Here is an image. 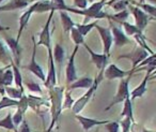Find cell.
<instances>
[{"instance_id":"cell-1","label":"cell","mask_w":156,"mask_h":132,"mask_svg":"<svg viewBox=\"0 0 156 132\" xmlns=\"http://www.w3.org/2000/svg\"><path fill=\"white\" fill-rule=\"evenodd\" d=\"M64 87L55 86L54 88L49 89V99H50V115H51V120H50L49 127L46 132H51L52 128L58 123L59 117L62 113V101L63 96H64Z\"/></svg>"},{"instance_id":"cell-2","label":"cell","mask_w":156,"mask_h":132,"mask_svg":"<svg viewBox=\"0 0 156 132\" xmlns=\"http://www.w3.org/2000/svg\"><path fill=\"white\" fill-rule=\"evenodd\" d=\"M103 74H104V70H103V71H98V76H96V78L93 81V85H92L89 89H87V92H86L85 95L81 96L79 99H77L74 102L73 106H72V111H73V113L75 115H79V113L83 110V107L89 103L91 98L94 96V92L98 90V85H100V83L102 82L103 78H104Z\"/></svg>"},{"instance_id":"cell-3","label":"cell","mask_w":156,"mask_h":132,"mask_svg":"<svg viewBox=\"0 0 156 132\" xmlns=\"http://www.w3.org/2000/svg\"><path fill=\"white\" fill-rule=\"evenodd\" d=\"M130 77H132V74H129L128 76H125V77L122 78V80H120L117 93H115L112 101H111L110 103L108 104V106L105 108V111H108L109 108H111L113 105H115V104H118V103H123L124 100L127 97H129V87H128V85H129Z\"/></svg>"},{"instance_id":"cell-4","label":"cell","mask_w":156,"mask_h":132,"mask_svg":"<svg viewBox=\"0 0 156 132\" xmlns=\"http://www.w3.org/2000/svg\"><path fill=\"white\" fill-rule=\"evenodd\" d=\"M104 6H105V1H103V0L93 2L89 8H87L85 10H80V15H83L87 18H96V20H101V18H104V17L110 18L109 14L103 12V7Z\"/></svg>"},{"instance_id":"cell-5","label":"cell","mask_w":156,"mask_h":132,"mask_svg":"<svg viewBox=\"0 0 156 132\" xmlns=\"http://www.w3.org/2000/svg\"><path fill=\"white\" fill-rule=\"evenodd\" d=\"M128 9H129V11L132 12L133 15H134L135 23H136L135 26H136V28L138 29L139 31H141V32H143V30L147 28L150 21L151 20L154 21V18H152L151 16H149L147 13H144L142 10H140L137 7H134V6H132L130 3H129V6H128Z\"/></svg>"},{"instance_id":"cell-6","label":"cell","mask_w":156,"mask_h":132,"mask_svg":"<svg viewBox=\"0 0 156 132\" xmlns=\"http://www.w3.org/2000/svg\"><path fill=\"white\" fill-rule=\"evenodd\" d=\"M155 67H156V66H151V67H147V73H145L143 80L141 81V83L134 89V90L132 91V92H129V98H130V100H132V101L134 99H137V98H142L143 95L147 92V81H149L150 78L154 75V73H155V72H154V71H155Z\"/></svg>"},{"instance_id":"cell-7","label":"cell","mask_w":156,"mask_h":132,"mask_svg":"<svg viewBox=\"0 0 156 132\" xmlns=\"http://www.w3.org/2000/svg\"><path fill=\"white\" fill-rule=\"evenodd\" d=\"M48 51V72L47 75L45 77V84L46 88L49 89L54 88L55 86H57V72H56V65L54 62V57H52V50H47Z\"/></svg>"},{"instance_id":"cell-8","label":"cell","mask_w":156,"mask_h":132,"mask_svg":"<svg viewBox=\"0 0 156 132\" xmlns=\"http://www.w3.org/2000/svg\"><path fill=\"white\" fill-rule=\"evenodd\" d=\"M55 11L49 12V16L47 18V22H46L45 26L43 27V30L40 33L39 41L37 42V46H45L47 50L51 48V35H50V23H51L52 16H54Z\"/></svg>"},{"instance_id":"cell-9","label":"cell","mask_w":156,"mask_h":132,"mask_svg":"<svg viewBox=\"0 0 156 132\" xmlns=\"http://www.w3.org/2000/svg\"><path fill=\"white\" fill-rule=\"evenodd\" d=\"M32 42H33V50H32V56H31L30 63L28 66H25V69L30 71L31 73L34 74L37 77H39L41 81L45 82V73H44L42 67L37 62V59H35V54H37V42H35L34 37H32Z\"/></svg>"},{"instance_id":"cell-10","label":"cell","mask_w":156,"mask_h":132,"mask_svg":"<svg viewBox=\"0 0 156 132\" xmlns=\"http://www.w3.org/2000/svg\"><path fill=\"white\" fill-rule=\"evenodd\" d=\"M96 30L98 31L100 33V37L102 39L103 42V51L104 53L103 54L107 55V56H110V50H111V46H112L113 42H112V36H111V31L110 28H106V27H102L100 25L96 24L95 27Z\"/></svg>"},{"instance_id":"cell-11","label":"cell","mask_w":156,"mask_h":132,"mask_svg":"<svg viewBox=\"0 0 156 132\" xmlns=\"http://www.w3.org/2000/svg\"><path fill=\"white\" fill-rule=\"evenodd\" d=\"M78 47H79V46L75 45L73 53H72V55L69 58V61H67L66 68H65V77H66L67 86L71 85L72 83H74L78 78L77 72H76V68H75V56L78 52Z\"/></svg>"},{"instance_id":"cell-12","label":"cell","mask_w":156,"mask_h":132,"mask_svg":"<svg viewBox=\"0 0 156 132\" xmlns=\"http://www.w3.org/2000/svg\"><path fill=\"white\" fill-rule=\"evenodd\" d=\"M147 56H149V53H147V51L143 50V48L140 47V46H137V47H135V50L133 51L132 53L126 54V55H121L120 58L130 59V60H132V63H133V69L130 70V71H133V70H134L141 61L144 60Z\"/></svg>"},{"instance_id":"cell-13","label":"cell","mask_w":156,"mask_h":132,"mask_svg":"<svg viewBox=\"0 0 156 132\" xmlns=\"http://www.w3.org/2000/svg\"><path fill=\"white\" fill-rule=\"evenodd\" d=\"M127 74H129V72L124 71V70L120 69L117 65L115 63H110L108 65L104 70V78H107V80L111 81V80H122V78L125 77Z\"/></svg>"},{"instance_id":"cell-14","label":"cell","mask_w":156,"mask_h":132,"mask_svg":"<svg viewBox=\"0 0 156 132\" xmlns=\"http://www.w3.org/2000/svg\"><path fill=\"white\" fill-rule=\"evenodd\" d=\"M109 23H110V31H111V36H112V42H115V45L118 46V47H122V46L129 44L130 43L129 39H128L127 36L122 31V29L115 26L111 21Z\"/></svg>"},{"instance_id":"cell-15","label":"cell","mask_w":156,"mask_h":132,"mask_svg":"<svg viewBox=\"0 0 156 132\" xmlns=\"http://www.w3.org/2000/svg\"><path fill=\"white\" fill-rule=\"evenodd\" d=\"M83 45L85 46L86 50L89 52L90 56H91V60H92V62L95 65L96 69H98V71H103V70H105V68H106L107 65H108L109 57L105 54H98V53H95L94 51H92L86 43H83Z\"/></svg>"},{"instance_id":"cell-16","label":"cell","mask_w":156,"mask_h":132,"mask_svg":"<svg viewBox=\"0 0 156 132\" xmlns=\"http://www.w3.org/2000/svg\"><path fill=\"white\" fill-rule=\"evenodd\" d=\"M5 42L7 45L9 46L10 51H11V56L13 59V62L15 63L17 67L20 66V59H22V46H20V42H17L13 38H5Z\"/></svg>"},{"instance_id":"cell-17","label":"cell","mask_w":156,"mask_h":132,"mask_svg":"<svg viewBox=\"0 0 156 132\" xmlns=\"http://www.w3.org/2000/svg\"><path fill=\"white\" fill-rule=\"evenodd\" d=\"M76 119L79 121V123L81 125V127H83V129L85 131H89L90 129H92L93 127H96V126L106 125L109 121V120H100V119L89 118V117L83 116V115H76Z\"/></svg>"},{"instance_id":"cell-18","label":"cell","mask_w":156,"mask_h":132,"mask_svg":"<svg viewBox=\"0 0 156 132\" xmlns=\"http://www.w3.org/2000/svg\"><path fill=\"white\" fill-rule=\"evenodd\" d=\"M93 78L91 76H83L80 78H77L74 83L67 86V90L72 91L75 89H89L93 85Z\"/></svg>"},{"instance_id":"cell-19","label":"cell","mask_w":156,"mask_h":132,"mask_svg":"<svg viewBox=\"0 0 156 132\" xmlns=\"http://www.w3.org/2000/svg\"><path fill=\"white\" fill-rule=\"evenodd\" d=\"M30 5L29 0H11L10 2L5 5L0 6V12H9L14 11V10H22L27 8Z\"/></svg>"},{"instance_id":"cell-20","label":"cell","mask_w":156,"mask_h":132,"mask_svg":"<svg viewBox=\"0 0 156 132\" xmlns=\"http://www.w3.org/2000/svg\"><path fill=\"white\" fill-rule=\"evenodd\" d=\"M27 100H28V107H31L34 112L39 113L41 111L42 106H49V103L46 102V100L43 97H37V96L28 95L27 96Z\"/></svg>"},{"instance_id":"cell-21","label":"cell","mask_w":156,"mask_h":132,"mask_svg":"<svg viewBox=\"0 0 156 132\" xmlns=\"http://www.w3.org/2000/svg\"><path fill=\"white\" fill-rule=\"evenodd\" d=\"M29 7L32 10L33 13H44V12L54 11L50 0H41V1L32 3V5L29 6Z\"/></svg>"},{"instance_id":"cell-22","label":"cell","mask_w":156,"mask_h":132,"mask_svg":"<svg viewBox=\"0 0 156 132\" xmlns=\"http://www.w3.org/2000/svg\"><path fill=\"white\" fill-rule=\"evenodd\" d=\"M32 14H33L32 10H31L30 7H29L28 10H26V11L24 12V14L20 17V29H18L17 37H16V39H15L17 42H20V37H22L23 31L25 30L26 26L28 25V23H29V21H30V17H31Z\"/></svg>"},{"instance_id":"cell-23","label":"cell","mask_w":156,"mask_h":132,"mask_svg":"<svg viewBox=\"0 0 156 132\" xmlns=\"http://www.w3.org/2000/svg\"><path fill=\"white\" fill-rule=\"evenodd\" d=\"M52 57H54L55 65H58L59 68L62 67V63L64 62V59H65V51L59 43L55 44Z\"/></svg>"},{"instance_id":"cell-24","label":"cell","mask_w":156,"mask_h":132,"mask_svg":"<svg viewBox=\"0 0 156 132\" xmlns=\"http://www.w3.org/2000/svg\"><path fill=\"white\" fill-rule=\"evenodd\" d=\"M60 13V17H61V23H62V28L66 35H69L71 29L73 27H75L76 23L73 22V20L71 18V16L69 15V13L65 11H59Z\"/></svg>"},{"instance_id":"cell-25","label":"cell","mask_w":156,"mask_h":132,"mask_svg":"<svg viewBox=\"0 0 156 132\" xmlns=\"http://www.w3.org/2000/svg\"><path fill=\"white\" fill-rule=\"evenodd\" d=\"M13 60L11 56V53L7 48L2 41H0V62L5 66H9L10 62Z\"/></svg>"},{"instance_id":"cell-26","label":"cell","mask_w":156,"mask_h":132,"mask_svg":"<svg viewBox=\"0 0 156 132\" xmlns=\"http://www.w3.org/2000/svg\"><path fill=\"white\" fill-rule=\"evenodd\" d=\"M11 65V68H12V71H13V77H14V83H15V86L17 88L22 89L24 90V85H23V77H22V73L20 71V67L15 65L13 62V60L10 62Z\"/></svg>"},{"instance_id":"cell-27","label":"cell","mask_w":156,"mask_h":132,"mask_svg":"<svg viewBox=\"0 0 156 132\" xmlns=\"http://www.w3.org/2000/svg\"><path fill=\"white\" fill-rule=\"evenodd\" d=\"M121 117H128L134 120V112H133V101L127 97L123 102V110L121 112Z\"/></svg>"},{"instance_id":"cell-28","label":"cell","mask_w":156,"mask_h":132,"mask_svg":"<svg viewBox=\"0 0 156 132\" xmlns=\"http://www.w3.org/2000/svg\"><path fill=\"white\" fill-rule=\"evenodd\" d=\"M129 3H134L137 8H139L140 10H142L144 13H147L149 16H151L152 18L155 20L156 18V8L155 6L149 5V3H139V2H132L129 1Z\"/></svg>"},{"instance_id":"cell-29","label":"cell","mask_w":156,"mask_h":132,"mask_svg":"<svg viewBox=\"0 0 156 132\" xmlns=\"http://www.w3.org/2000/svg\"><path fill=\"white\" fill-rule=\"evenodd\" d=\"M5 92L7 97H9L10 99H13V100H20L22 98V96L24 95V90L17 88V87H12V86L5 87Z\"/></svg>"},{"instance_id":"cell-30","label":"cell","mask_w":156,"mask_h":132,"mask_svg":"<svg viewBox=\"0 0 156 132\" xmlns=\"http://www.w3.org/2000/svg\"><path fill=\"white\" fill-rule=\"evenodd\" d=\"M14 82V77H13V71L11 69V65L5 70L3 72V75H2V84L5 87L7 86H12Z\"/></svg>"},{"instance_id":"cell-31","label":"cell","mask_w":156,"mask_h":132,"mask_svg":"<svg viewBox=\"0 0 156 132\" xmlns=\"http://www.w3.org/2000/svg\"><path fill=\"white\" fill-rule=\"evenodd\" d=\"M96 24H98V22H92V23H89V24H76L75 27L77 28V30L81 33V36L85 38V36H87L88 33L95 27Z\"/></svg>"},{"instance_id":"cell-32","label":"cell","mask_w":156,"mask_h":132,"mask_svg":"<svg viewBox=\"0 0 156 132\" xmlns=\"http://www.w3.org/2000/svg\"><path fill=\"white\" fill-rule=\"evenodd\" d=\"M0 128H5L7 130H10V131H14V132H17L13 125V121H12V115L8 114L5 118H2L0 120Z\"/></svg>"},{"instance_id":"cell-33","label":"cell","mask_w":156,"mask_h":132,"mask_svg":"<svg viewBox=\"0 0 156 132\" xmlns=\"http://www.w3.org/2000/svg\"><path fill=\"white\" fill-rule=\"evenodd\" d=\"M17 102L18 100L10 99L7 96H3V97H1V100H0V111L7 107H16Z\"/></svg>"},{"instance_id":"cell-34","label":"cell","mask_w":156,"mask_h":132,"mask_svg":"<svg viewBox=\"0 0 156 132\" xmlns=\"http://www.w3.org/2000/svg\"><path fill=\"white\" fill-rule=\"evenodd\" d=\"M69 32H71L72 40H73V42L75 43V45L79 46L80 44L85 43V39H83V37L81 36V33L77 30V28H76V27H73Z\"/></svg>"},{"instance_id":"cell-35","label":"cell","mask_w":156,"mask_h":132,"mask_svg":"<svg viewBox=\"0 0 156 132\" xmlns=\"http://www.w3.org/2000/svg\"><path fill=\"white\" fill-rule=\"evenodd\" d=\"M54 11H65L69 12V7L65 3L64 0H50Z\"/></svg>"},{"instance_id":"cell-36","label":"cell","mask_w":156,"mask_h":132,"mask_svg":"<svg viewBox=\"0 0 156 132\" xmlns=\"http://www.w3.org/2000/svg\"><path fill=\"white\" fill-rule=\"evenodd\" d=\"M74 102H75V100L72 98L71 91H69V90L64 91V96H63V101H62V111L72 108Z\"/></svg>"},{"instance_id":"cell-37","label":"cell","mask_w":156,"mask_h":132,"mask_svg":"<svg viewBox=\"0 0 156 132\" xmlns=\"http://www.w3.org/2000/svg\"><path fill=\"white\" fill-rule=\"evenodd\" d=\"M120 24L124 27V30H125V32H124V33H125L127 37H134L136 33L141 32V31H139L138 29L136 28V26H135V25H132V24H129V23H127V22H121Z\"/></svg>"},{"instance_id":"cell-38","label":"cell","mask_w":156,"mask_h":132,"mask_svg":"<svg viewBox=\"0 0 156 132\" xmlns=\"http://www.w3.org/2000/svg\"><path fill=\"white\" fill-rule=\"evenodd\" d=\"M128 6H129V1H128V0H119V1L113 2L112 5H111V7H112V9L118 13V12L127 10Z\"/></svg>"},{"instance_id":"cell-39","label":"cell","mask_w":156,"mask_h":132,"mask_svg":"<svg viewBox=\"0 0 156 132\" xmlns=\"http://www.w3.org/2000/svg\"><path fill=\"white\" fill-rule=\"evenodd\" d=\"M128 16H129V11L128 10H124V11H121V12H118V13H115V15H110V18L109 20H113L115 21V22H125L126 20L128 18Z\"/></svg>"},{"instance_id":"cell-40","label":"cell","mask_w":156,"mask_h":132,"mask_svg":"<svg viewBox=\"0 0 156 132\" xmlns=\"http://www.w3.org/2000/svg\"><path fill=\"white\" fill-rule=\"evenodd\" d=\"M16 107H17V110L20 111L24 115H25V113H26V111L28 110V100H27V96L25 95V93L22 96V98L18 100Z\"/></svg>"},{"instance_id":"cell-41","label":"cell","mask_w":156,"mask_h":132,"mask_svg":"<svg viewBox=\"0 0 156 132\" xmlns=\"http://www.w3.org/2000/svg\"><path fill=\"white\" fill-rule=\"evenodd\" d=\"M23 120H24V114H23L20 111L16 110V112L12 115V121H13V125H14V127H15L16 131H17L18 126L22 123Z\"/></svg>"},{"instance_id":"cell-42","label":"cell","mask_w":156,"mask_h":132,"mask_svg":"<svg viewBox=\"0 0 156 132\" xmlns=\"http://www.w3.org/2000/svg\"><path fill=\"white\" fill-rule=\"evenodd\" d=\"M134 123V120L128 117H124V119H122L120 121V127L122 128V132H129L130 131V127H132V123Z\"/></svg>"},{"instance_id":"cell-43","label":"cell","mask_w":156,"mask_h":132,"mask_svg":"<svg viewBox=\"0 0 156 132\" xmlns=\"http://www.w3.org/2000/svg\"><path fill=\"white\" fill-rule=\"evenodd\" d=\"M26 87L31 91V92L39 93V95H42V93H43V90H42L41 86L34 82H26Z\"/></svg>"},{"instance_id":"cell-44","label":"cell","mask_w":156,"mask_h":132,"mask_svg":"<svg viewBox=\"0 0 156 132\" xmlns=\"http://www.w3.org/2000/svg\"><path fill=\"white\" fill-rule=\"evenodd\" d=\"M104 126L108 132H119L120 130V125L118 121H108Z\"/></svg>"},{"instance_id":"cell-45","label":"cell","mask_w":156,"mask_h":132,"mask_svg":"<svg viewBox=\"0 0 156 132\" xmlns=\"http://www.w3.org/2000/svg\"><path fill=\"white\" fill-rule=\"evenodd\" d=\"M9 66H5V67H3V68H0V95H1V97L5 96V86H3V84H2V75H3V72H5V70L7 69Z\"/></svg>"},{"instance_id":"cell-46","label":"cell","mask_w":156,"mask_h":132,"mask_svg":"<svg viewBox=\"0 0 156 132\" xmlns=\"http://www.w3.org/2000/svg\"><path fill=\"white\" fill-rule=\"evenodd\" d=\"M74 6L76 8H79V10H85L88 8L87 0H74Z\"/></svg>"},{"instance_id":"cell-47","label":"cell","mask_w":156,"mask_h":132,"mask_svg":"<svg viewBox=\"0 0 156 132\" xmlns=\"http://www.w3.org/2000/svg\"><path fill=\"white\" fill-rule=\"evenodd\" d=\"M17 132H31L30 128H29L28 123H27V121L25 120V119L22 121V123H20V125L18 126Z\"/></svg>"},{"instance_id":"cell-48","label":"cell","mask_w":156,"mask_h":132,"mask_svg":"<svg viewBox=\"0 0 156 132\" xmlns=\"http://www.w3.org/2000/svg\"><path fill=\"white\" fill-rule=\"evenodd\" d=\"M142 132H155V131H154V130H149V129H145V128H143Z\"/></svg>"},{"instance_id":"cell-49","label":"cell","mask_w":156,"mask_h":132,"mask_svg":"<svg viewBox=\"0 0 156 132\" xmlns=\"http://www.w3.org/2000/svg\"><path fill=\"white\" fill-rule=\"evenodd\" d=\"M37 1H41V0H29V3H34L37 2Z\"/></svg>"},{"instance_id":"cell-50","label":"cell","mask_w":156,"mask_h":132,"mask_svg":"<svg viewBox=\"0 0 156 132\" xmlns=\"http://www.w3.org/2000/svg\"><path fill=\"white\" fill-rule=\"evenodd\" d=\"M150 2L152 3V6H155L156 5V0H150Z\"/></svg>"},{"instance_id":"cell-51","label":"cell","mask_w":156,"mask_h":132,"mask_svg":"<svg viewBox=\"0 0 156 132\" xmlns=\"http://www.w3.org/2000/svg\"><path fill=\"white\" fill-rule=\"evenodd\" d=\"M7 29H9V28H3V27H2V26L0 27V30H7Z\"/></svg>"},{"instance_id":"cell-52","label":"cell","mask_w":156,"mask_h":132,"mask_svg":"<svg viewBox=\"0 0 156 132\" xmlns=\"http://www.w3.org/2000/svg\"><path fill=\"white\" fill-rule=\"evenodd\" d=\"M87 1H88V2H91V3H93L94 1H95V0H87Z\"/></svg>"},{"instance_id":"cell-53","label":"cell","mask_w":156,"mask_h":132,"mask_svg":"<svg viewBox=\"0 0 156 132\" xmlns=\"http://www.w3.org/2000/svg\"><path fill=\"white\" fill-rule=\"evenodd\" d=\"M3 1H5V0H0V6L2 5V2H3Z\"/></svg>"}]
</instances>
